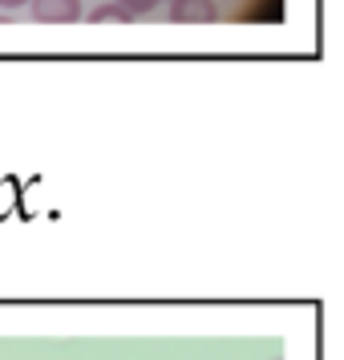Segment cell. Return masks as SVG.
<instances>
[{
  "mask_svg": "<svg viewBox=\"0 0 344 360\" xmlns=\"http://www.w3.org/2000/svg\"><path fill=\"white\" fill-rule=\"evenodd\" d=\"M215 17V0H170V20L179 25H211Z\"/></svg>",
  "mask_w": 344,
  "mask_h": 360,
  "instance_id": "cell-2",
  "label": "cell"
},
{
  "mask_svg": "<svg viewBox=\"0 0 344 360\" xmlns=\"http://www.w3.org/2000/svg\"><path fill=\"white\" fill-rule=\"evenodd\" d=\"M29 4H33V20H45V25L82 20V0H29Z\"/></svg>",
  "mask_w": 344,
  "mask_h": 360,
  "instance_id": "cell-1",
  "label": "cell"
},
{
  "mask_svg": "<svg viewBox=\"0 0 344 360\" xmlns=\"http://www.w3.org/2000/svg\"><path fill=\"white\" fill-rule=\"evenodd\" d=\"M117 4H122L130 17H142V13H154V4H158V0H117Z\"/></svg>",
  "mask_w": 344,
  "mask_h": 360,
  "instance_id": "cell-4",
  "label": "cell"
},
{
  "mask_svg": "<svg viewBox=\"0 0 344 360\" xmlns=\"http://www.w3.org/2000/svg\"><path fill=\"white\" fill-rule=\"evenodd\" d=\"M89 20H94V25H114V20L117 25H126V20H134V17L117 4V0H110V4H98V8L89 13Z\"/></svg>",
  "mask_w": 344,
  "mask_h": 360,
  "instance_id": "cell-3",
  "label": "cell"
},
{
  "mask_svg": "<svg viewBox=\"0 0 344 360\" xmlns=\"http://www.w3.org/2000/svg\"><path fill=\"white\" fill-rule=\"evenodd\" d=\"M4 8H20V4H29V0H0Z\"/></svg>",
  "mask_w": 344,
  "mask_h": 360,
  "instance_id": "cell-5",
  "label": "cell"
}]
</instances>
